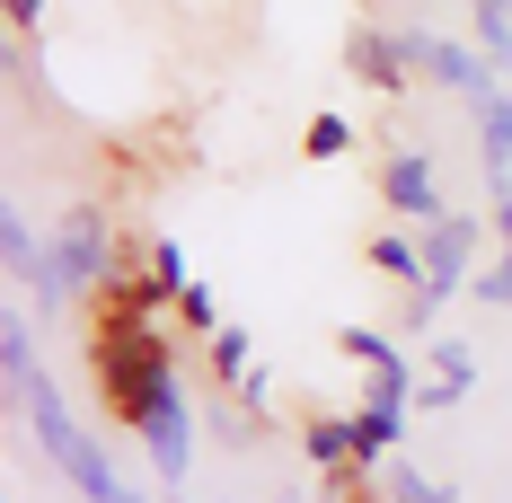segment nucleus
Returning a JSON list of instances; mask_svg holds the SVG:
<instances>
[{
  "mask_svg": "<svg viewBox=\"0 0 512 503\" xmlns=\"http://www.w3.org/2000/svg\"><path fill=\"white\" fill-rule=\"evenodd\" d=\"M460 398H468L460 380H424V389H415V415H451Z\"/></svg>",
  "mask_w": 512,
  "mask_h": 503,
  "instance_id": "nucleus-19",
  "label": "nucleus"
},
{
  "mask_svg": "<svg viewBox=\"0 0 512 503\" xmlns=\"http://www.w3.org/2000/svg\"><path fill=\"white\" fill-rule=\"evenodd\" d=\"M168 318H177V327H186V336H212V327H221V292H212L204 274H195V283H186V292H177V301H168Z\"/></svg>",
  "mask_w": 512,
  "mask_h": 503,
  "instance_id": "nucleus-16",
  "label": "nucleus"
},
{
  "mask_svg": "<svg viewBox=\"0 0 512 503\" xmlns=\"http://www.w3.org/2000/svg\"><path fill=\"white\" fill-rule=\"evenodd\" d=\"M115 256H124V230H115V212L106 203H62V221L45 230V256H36V274H27V301L45 309V318H71V309L98 301V283L115 274Z\"/></svg>",
  "mask_w": 512,
  "mask_h": 503,
  "instance_id": "nucleus-2",
  "label": "nucleus"
},
{
  "mask_svg": "<svg viewBox=\"0 0 512 503\" xmlns=\"http://www.w3.org/2000/svg\"><path fill=\"white\" fill-rule=\"evenodd\" d=\"M36 256H45L36 221H27V212H9V221H0V265H9V283H27V274H36Z\"/></svg>",
  "mask_w": 512,
  "mask_h": 503,
  "instance_id": "nucleus-13",
  "label": "nucleus"
},
{
  "mask_svg": "<svg viewBox=\"0 0 512 503\" xmlns=\"http://www.w3.org/2000/svg\"><path fill=\"white\" fill-rule=\"evenodd\" d=\"M345 71H354L371 98H407V89H415L398 27H345Z\"/></svg>",
  "mask_w": 512,
  "mask_h": 503,
  "instance_id": "nucleus-7",
  "label": "nucleus"
},
{
  "mask_svg": "<svg viewBox=\"0 0 512 503\" xmlns=\"http://www.w3.org/2000/svg\"><path fill=\"white\" fill-rule=\"evenodd\" d=\"M142 265H151L159 301H177V292L195 283V265H186V248H177V239H142Z\"/></svg>",
  "mask_w": 512,
  "mask_h": 503,
  "instance_id": "nucleus-15",
  "label": "nucleus"
},
{
  "mask_svg": "<svg viewBox=\"0 0 512 503\" xmlns=\"http://www.w3.org/2000/svg\"><path fill=\"white\" fill-rule=\"evenodd\" d=\"M371 274H380V283H398V292H407V283H424V230H415V221H389V230H371Z\"/></svg>",
  "mask_w": 512,
  "mask_h": 503,
  "instance_id": "nucleus-9",
  "label": "nucleus"
},
{
  "mask_svg": "<svg viewBox=\"0 0 512 503\" xmlns=\"http://www.w3.org/2000/svg\"><path fill=\"white\" fill-rule=\"evenodd\" d=\"M477 265H486V221H477V212H442V221L424 230V292L451 301V292L477 283Z\"/></svg>",
  "mask_w": 512,
  "mask_h": 503,
  "instance_id": "nucleus-4",
  "label": "nucleus"
},
{
  "mask_svg": "<svg viewBox=\"0 0 512 503\" xmlns=\"http://www.w3.org/2000/svg\"><path fill=\"white\" fill-rule=\"evenodd\" d=\"M398 45H407V71L415 80H433V89H451V98H486L504 71L486 62L477 36H433V27H398Z\"/></svg>",
  "mask_w": 512,
  "mask_h": 503,
  "instance_id": "nucleus-3",
  "label": "nucleus"
},
{
  "mask_svg": "<svg viewBox=\"0 0 512 503\" xmlns=\"http://www.w3.org/2000/svg\"><path fill=\"white\" fill-rule=\"evenodd\" d=\"M354 433H362V451H371V468H380V459H398V451H407V406L362 398V406H354Z\"/></svg>",
  "mask_w": 512,
  "mask_h": 503,
  "instance_id": "nucleus-10",
  "label": "nucleus"
},
{
  "mask_svg": "<svg viewBox=\"0 0 512 503\" xmlns=\"http://www.w3.org/2000/svg\"><path fill=\"white\" fill-rule=\"evenodd\" d=\"M477 115V168H486V203L512 195V80H495L486 98H468Z\"/></svg>",
  "mask_w": 512,
  "mask_h": 503,
  "instance_id": "nucleus-8",
  "label": "nucleus"
},
{
  "mask_svg": "<svg viewBox=\"0 0 512 503\" xmlns=\"http://www.w3.org/2000/svg\"><path fill=\"white\" fill-rule=\"evenodd\" d=\"M0 371H9V406L27 415V433H36V451L53 459V477L71 486L80 503H151L115 459H106V442L62 406V389L45 380V362H36V327H27V309H9L0 318Z\"/></svg>",
  "mask_w": 512,
  "mask_h": 503,
  "instance_id": "nucleus-1",
  "label": "nucleus"
},
{
  "mask_svg": "<svg viewBox=\"0 0 512 503\" xmlns=\"http://www.w3.org/2000/svg\"><path fill=\"white\" fill-rule=\"evenodd\" d=\"M380 203H389V221H415V230H433L451 203H442V177H433V151H389L380 159Z\"/></svg>",
  "mask_w": 512,
  "mask_h": 503,
  "instance_id": "nucleus-5",
  "label": "nucleus"
},
{
  "mask_svg": "<svg viewBox=\"0 0 512 503\" xmlns=\"http://www.w3.org/2000/svg\"><path fill=\"white\" fill-rule=\"evenodd\" d=\"M380 503H451V477H424L407 459H380Z\"/></svg>",
  "mask_w": 512,
  "mask_h": 503,
  "instance_id": "nucleus-12",
  "label": "nucleus"
},
{
  "mask_svg": "<svg viewBox=\"0 0 512 503\" xmlns=\"http://www.w3.org/2000/svg\"><path fill=\"white\" fill-rule=\"evenodd\" d=\"M204 362H212V389H239V380H248V371H256V345H248V327H212V336H204Z\"/></svg>",
  "mask_w": 512,
  "mask_h": 503,
  "instance_id": "nucleus-11",
  "label": "nucleus"
},
{
  "mask_svg": "<svg viewBox=\"0 0 512 503\" xmlns=\"http://www.w3.org/2000/svg\"><path fill=\"white\" fill-rule=\"evenodd\" d=\"M345 151H354V115L318 106V115H309V133H301V159H345Z\"/></svg>",
  "mask_w": 512,
  "mask_h": 503,
  "instance_id": "nucleus-14",
  "label": "nucleus"
},
{
  "mask_svg": "<svg viewBox=\"0 0 512 503\" xmlns=\"http://www.w3.org/2000/svg\"><path fill=\"white\" fill-rule=\"evenodd\" d=\"M433 380H460V389H477V345H468V336H433Z\"/></svg>",
  "mask_w": 512,
  "mask_h": 503,
  "instance_id": "nucleus-17",
  "label": "nucleus"
},
{
  "mask_svg": "<svg viewBox=\"0 0 512 503\" xmlns=\"http://www.w3.org/2000/svg\"><path fill=\"white\" fill-rule=\"evenodd\" d=\"M495 256L512 265V195H495Z\"/></svg>",
  "mask_w": 512,
  "mask_h": 503,
  "instance_id": "nucleus-21",
  "label": "nucleus"
},
{
  "mask_svg": "<svg viewBox=\"0 0 512 503\" xmlns=\"http://www.w3.org/2000/svg\"><path fill=\"white\" fill-rule=\"evenodd\" d=\"M301 459L327 477V486H354V477H380L371 451H362L354 415H301Z\"/></svg>",
  "mask_w": 512,
  "mask_h": 503,
  "instance_id": "nucleus-6",
  "label": "nucleus"
},
{
  "mask_svg": "<svg viewBox=\"0 0 512 503\" xmlns=\"http://www.w3.org/2000/svg\"><path fill=\"white\" fill-rule=\"evenodd\" d=\"M9 27H18V36H36V27H45V0H9Z\"/></svg>",
  "mask_w": 512,
  "mask_h": 503,
  "instance_id": "nucleus-20",
  "label": "nucleus"
},
{
  "mask_svg": "<svg viewBox=\"0 0 512 503\" xmlns=\"http://www.w3.org/2000/svg\"><path fill=\"white\" fill-rule=\"evenodd\" d=\"M468 301H477V309H512V265H504V256H486V265H477Z\"/></svg>",
  "mask_w": 512,
  "mask_h": 503,
  "instance_id": "nucleus-18",
  "label": "nucleus"
},
{
  "mask_svg": "<svg viewBox=\"0 0 512 503\" xmlns=\"http://www.w3.org/2000/svg\"><path fill=\"white\" fill-rule=\"evenodd\" d=\"M159 503H195V495H186V486H168V495H159Z\"/></svg>",
  "mask_w": 512,
  "mask_h": 503,
  "instance_id": "nucleus-22",
  "label": "nucleus"
}]
</instances>
